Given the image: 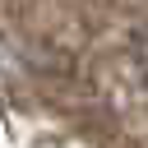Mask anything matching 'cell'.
<instances>
[{
  "mask_svg": "<svg viewBox=\"0 0 148 148\" xmlns=\"http://www.w3.org/2000/svg\"><path fill=\"white\" fill-rule=\"evenodd\" d=\"M139 56H143V69H148V32H143V42H139Z\"/></svg>",
  "mask_w": 148,
  "mask_h": 148,
  "instance_id": "1",
  "label": "cell"
}]
</instances>
